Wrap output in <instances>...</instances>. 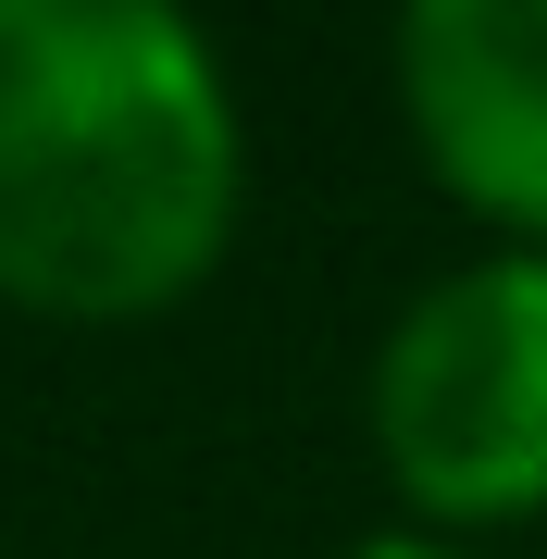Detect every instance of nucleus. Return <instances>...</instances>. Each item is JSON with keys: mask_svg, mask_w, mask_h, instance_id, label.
<instances>
[{"mask_svg": "<svg viewBox=\"0 0 547 559\" xmlns=\"http://www.w3.org/2000/svg\"><path fill=\"white\" fill-rule=\"evenodd\" d=\"M249 138L163 0H0V299L150 323L237 249Z\"/></svg>", "mask_w": 547, "mask_h": 559, "instance_id": "obj_1", "label": "nucleus"}, {"mask_svg": "<svg viewBox=\"0 0 547 559\" xmlns=\"http://www.w3.org/2000/svg\"><path fill=\"white\" fill-rule=\"evenodd\" d=\"M373 460L424 522L461 535L547 510V249H486L385 323Z\"/></svg>", "mask_w": 547, "mask_h": 559, "instance_id": "obj_2", "label": "nucleus"}, {"mask_svg": "<svg viewBox=\"0 0 547 559\" xmlns=\"http://www.w3.org/2000/svg\"><path fill=\"white\" fill-rule=\"evenodd\" d=\"M399 112L448 200L547 249V0H424L399 25Z\"/></svg>", "mask_w": 547, "mask_h": 559, "instance_id": "obj_3", "label": "nucleus"}, {"mask_svg": "<svg viewBox=\"0 0 547 559\" xmlns=\"http://www.w3.org/2000/svg\"><path fill=\"white\" fill-rule=\"evenodd\" d=\"M348 559H461V547H436V535H373V547H348Z\"/></svg>", "mask_w": 547, "mask_h": 559, "instance_id": "obj_4", "label": "nucleus"}]
</instances>
